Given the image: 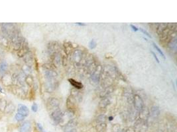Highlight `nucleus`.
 Segmentation results:
<instances>
[{"instance_id": "obj_1", "label": "nucleus", "mask_w": 177, "mask_h": 132, "mask_svg": "<svg viewBox=\"0 0 177 132\" xmlns=\"http://www.w3.org/2000/svg\"><path fill=\"white\" fill-rule=\"evenodd\" d=\"M1 29L2 32H3V35L5 36V37H7L11 41L16 35H18L15 27L11 23H3L1 25Z\"/></svg>"}, {"instance_id": "obj_2", "label": "nucleus", "mask_w": 177, "mask_h": 132, "mask_svg": "<svg viewBox=\"0 0 177 132\" xmlns=\"http://www.w3.org/2000/svg\"><path fill=\"white\" fill-rule=\"evenodd\" d=\"M51 116L52 120L54 121V122L56 124H59L61 122L62 119H63V114L62 113V112L59 109L57 108L52 112Z\"/></svg>"}, {"instance_id": "obj_3", "label": "nucleus", "mask_w": 177, "mask_h": 132, "mask_svg": "<svg viewBox=\"0 0 177 132\" xmlns=\"http://www.w3.org/2000/svg\"><path fill=\"white\" fill-rule=\"evenodd\" d=\"M1 81L3 83V85L5 87H10V86L13 85V81H12V78L11 75L6 73L2 76Z\"/></svg>"}, {"instance_id": "obj_4", "label": "nucleus", "mask_w": 177, "mask_h": 132, "mask_svg": "<svg viewBox=\"0 0 177 132\" xmlns=\"http://www.w3.org/2000/svg\"><path fill=\"white\" fill-rule=\"evenodd\" d=\"M17 113L26 118L29 114V108H28L27 106L19 104V105H18L17 107Z\"/></svg>"}, {"instance_id": "obj_5", "label": "nucleus", "mask_w": 177, "mask_h": 132, "mask_svg": "<svg viewBox=\"0 0 177 132\" xmlns=\"http://www.w3.org/2000/svg\"><path fill=\"white\" fill-rule=\"evenodd\" d=\"M29 51V48H28L27 46L25 44V42L23 44V45L20 47V48L17 51V55L19 57H23L25 56L28 53Z\"/></svg>"}, {"instance_id": "obj_6", "label": "nucleus", "mask_w": 177, "mask_h": 132, "mask_svg": "<svg viewBox=\"0 0 177 132\" xmlns=\"http://www.w3.org/2000/svg\"><path fill=\"white\" fill-rule=\"evenodd\" d=\"M31 128V124L30 122H25L21 125L19 132H29Z\"/></svg>"}, {"instance_id": "obj_7", "label": "nucleus", "mask_w": 177, "mask_h": 132, "mask_svg": "<svg viewBox=\"0 0 177 132\" xmlns=\"http://www.w3.org/2000/svg\"><path fill=\"white\" fill-rule=\"evenodd\" d=\"M68 81L70 82V83L74 87L76 88L77 89H81L83 87V85L80 82L76 81V80L73 79H69Z\"/></svg>"}, {"instance_id": "obj_8", "label": "nucleus", "mask_w": 177, "mask_h": 132, "mask_svg": "<svg viewBox=\"0 0 177 132\" xmlns=\"http://www.w3.org/2000/svg\"><path fill=\"white\" fill-rule=\"evenodd\" d=\"M8 67V64L5 60L0 61V74L5 73Z\"/></svg>"}, {"instance_id": "obj_9", "label": "nucleus", "mask_w": 177, "mask_h": 132, "mask_svg": "<svg viewBox=\"0 0 177 132\" xmlns=\"http://www.w3.org/2000/svg\"><path fill=\"white\" fill-rule=\"evenodd\" d=\"M160 114V110H159V108L157 107H153L152 108H151V117H153V118H157Z\"/></svg>"}, {"instance_id": "obj_10", "label": "nucleus", "mask_w": 177, "mask_h": 132, "mask_svg": "<svg viewBox=\"0 0 177 132\" xmlns=\"http://www.w3.org/2000/svg\"><path fill=\"white\" fill-rule=\"evenodd\" d=\"M15 110V107L13 105V103H9L7 104V106H6L4 112H7V114H10V113H13V112Z\"/></svg>"}, {"instance_id": "obj_11", "label": "nucleus", "mask_w": 177, "mask_h": 132, "mask_svg": "<svg viewBox=\"0 0 177 132\" xmlns=\"http://www.w3.org/2000/svg\"><path fill=\"white\" fill-rule=\"evenodd\" d=\"M65 132H76L75 129V125L73 123H70L65 128Z\"/></svg>"}, {"instance_id": "obj_12", "label": "nucleus", "mask_w": 177, "mask_h": 132, "mask_svg": "<svg viewBox=\"0 0 177 132\" xmlns=\"http://www.w3.org/2000/svg\"><path fill=\"white\" fill-rule=\"evenodd\" d=\"M13 92L15 93V95H17L19 97H22V95H23L24 92L23 91V89L21 88H19V87H15V89L13 90Z\"/></svg>"}, {"instance_id": "obj_13", "label": "nucleus", "mask_w": 177, "mask_h": 132, "mask_svg": "<svg viewBox=\"0 0 177 132\" xmlns=\"http://www.w3.org/2000/svg\"><path fill=\"white\" fill-rule=\"evenodd\" d=\"M7 105V104L6 101L3 99H0V110L4 112Z\"/></svg>"}, {"instance_id": "obj_14", "label": "nucleus", "mask_w": 177, "mask_h": 132, "mask_svg": "<svg viewBox=\"0 0 177 132\" xmlns=\"http://www.w3.org/2000/svg\"><path fill=\"white\" fill-rule=\"evenodd\" d=\"M153 46H154V48L155 49H156V50L159 53V54H160L161 56H162L163 58L164 59H166V58H165V56H164V53L163 52V51L161 50L159 48V47L158 46H157L156 44H155V42H153Z\"/></svg>"}, {"instance_id": "obj_15", "label": "nucleus", "mask_w": 177, "mask_h": 132, "mask_svg": "<svg viewBox=\"0 0 177 132\" xmlns=\"http://www.w3.org/2000/svg\"><path fill=\"white\" fill-rule=\"evenodd\" d=\"M25 118L24 117V116H23L22 115H21V114H18V113H17L15 115V119L16 120H17V122H21V121H23L24 119H25Z\"/></svg>"}, {"instance_id": "obj_16", "label": "nucleus", "mask_w": 177, "mask_h": 132, "mask_svg": "<svg viewBox=\"0 0 177 132\" xmlns=\"http://www.w3.org/2000/svg\"><path fill=\"white\" fill-rule=\"evenodd\" d=\"M25 82L28 85L31 86L32 84H33V78L31 77V76H27L25 78Z\"/></svg>"}, {"instance_id": "obj_17", "label": "nucleus", "mask_w": 177, "mask_h": 132, "mask_svg": "<svg viewBox=\"0 0 177 132\" xmlns=\"http://www.w3.org/2000/svg\"><path fill=\"white\" fill-rule=\"evenodd\" d=\"M89 46L91 49H94L95 47H96V42L94 40H91V41L89 42Z\"/></svg>"}, {"instance_id": "obj_18", "label": "nucleus", "mask_w": 177, "mask_h": 132, "mask_svg": "<svg viewBox=\"0 0 177 132\" xmlns=\"http://www.w3.org/2000/svg\"><path fill=\"white\" fill-rule=\"evenodd\" d=\"M31 110L32 111L34 112H37L38 110V105L36 103H33V105H32L31 107Z\"/></svg>"}, {"instance_id": "obj_19", "label": "nucleus", "mask_w": 177, "mask_h": 132, "mask_svg": "<svg viewBox=\"0 0 177 132\" xmlns=\"http://www.w3.org/2000/svg\"><path fill=\"white\" fill-rule=\"evenodd\" d=\"M139 31H141V32H142V33H143V34H145V35L147 36V37H149V38H151V36L150 35H149V33H148V32H147L146 31H145L144 29H141V28H140V29H139Z\"/></svg>"}, {"instance_id": "obj_20", "label": "nucleus", "mask_w": 177, "mask_h": 132, "mask_svg": "<svg viewBox=\"0 0 177 132\" xmlns=\"http://www.w3.org/2000/svg\"><path fill=\"white\" fill-rule=\"evenodd\" d=\"M37 126L38 128H39V130L41 131V132H45V130H44L43 127V126H42V125L41 124L37 123Z\"/></svg>"}, {"instance_id": "obj_21", "label": "nucleus", "mask_w": 177, "mask_h": 132, "mask_svg": "<svg viewBox=\"0 0 177 132\" xmlns=\"http://www.w3.org/2000/svg\"><path fill=\"white\" fill-rule=\"evenodd\" d=\"M131 27L132 28V29H133V31L137 32V31H139V29H137V28L136 27H135L134 25H131Z\"/></svg>"}, {"instance_id": "obj_22", "label": "nucleus", "mask_w": 177, "mask_h": 132, "mask_svg": "<svg viewBox=\"0 0 177 132\" xmlns=\"http://www.w3.org/2000/svg\"><path fill=\"white\" fill-rule=\"evenodd\" d=\"M152 54H153V57H154V58H155V59H156V61H157L158 63H159V60L158 58H157V56H156V54H155L154 52H152Z\"/></svg>"}, {"instance_id": "obj_23", "label": "nucleus", "mask_w": 177, "mask_h": 132, "mask_svg": "<svg viewBox=\"0 0 177 132\" xmlns=\"http://www.w3.org/2000/svg\"><path fill=\"white\" fill-rule=\"evenodd\" d=\"M125 132H135L134 130H133V129H127V130L125 131Z\"/></svg>"}, {"instance_id": "obj_24", "label": "nucleus", "mask_w": 177, "mask_h": 132, "mask_svg": "<svg viewBox=\"0 0 177 132\" xmlns=\"http://www.w3.org/2000/svg\"><path fill=\"white\" fill-rule=\"evenodd\" d=\"M76 25H80V26H84L85 25L84 23H76Z\"/></svg>"}, {"instance_id": "obj_25", "label": "nucleus", "mask_w": 177, "mask_h": 132, "mask_svg": "<svg viewBox=\"0 0 177 132\" xmlns=\"http://www.w3.org/2000/svg\"><path fill=\"white\" fill-rule=\"evenodd\" d=\"M0 93H3V89H2V88L0 87Z\"/></svg>"}, {"instance_id": "obj_26", "label": "nucleus", "mask_w": 177, "mask_h": 132, "mask_svg": "<svg viewBox=\"0 0 177 132\" xmlns=\"http://www.w3.org/2000/svg\"><path fill=\"white\" fill-rule=\"evenodd\" d=\"M112 120V117L109 118V120Z\"/></svg>"}, {"instance_id": "obj_27", "label": "nucleus", "mask_w": 177, "mask_h": 132, "mask_svg": "<svg viewBox=\"0 0 177 132\" xmlns=\"http://www.w3.org/2000/svg\"><path fill=\"white\" fill-rule=\"evenodd\" d=\"M158 132H163V131H158Z\"/></svg>"}]
</instances>
